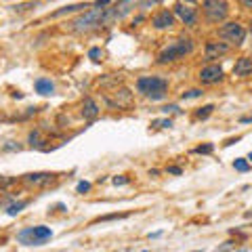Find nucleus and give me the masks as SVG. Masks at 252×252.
Here are the masks:
<instances>
[{"label": "nucleus", "instance_id": "obj_1", "mask_svg": "<svg viewBox=\"0 0 252 252\" xmlns=\"http://www.w3.org/2000/svg\"><path fill=\"white\" fill-rule=\"evenodd\" d=\"M105 9H101V6H91L89 11H84L82 15H78L76 19H72L69 23H65L69 32H74V34H91V32L99 30V28H105Z\"/></svg>", "mask_w": 252, "mask_h": 252}, {"label": "nucleus", "instance_id": "obj_2", "mask_svg": "<svg viewBox=\"0 0 252 252\" xmlns=\"http://www.w3.org/2000/svg\"><path fill=\"white\" fill-rule=\"evenodd\" d=\"M195 49V44L191 38H177V40H172L170 44H166L164 49L158 53V57H156V63L158 65H168V63H175L179 59H183L187 57V55H191Z\"/></svg>", "mask_w": 252, "mask_h": 252}, {"label": "nucleus", "instance_id": "obj_3", "mask_svg": "<svg viewBox=\"0 0 252 252\" xmlns=\"http://www.w3.org/2000/svg\"><path fill=\"white\" fill-rule=\"evenodd\" d=\"M137 91L149 101H162L168 94V80L162 76H141L137 80Z\"/></svg>", "mask_w": 252, "mask_h": 252}, {"label": "nucleus", "instance_id": "obj_4", "mask_svg": "<svg viewBox=\"0 0 252 252\" xmlns=\"http://www.w3.org/2000/svg\"><path fill=\"white\" fill-rule=\"evenodd\" d=\"M53 238V229L44 225H36V227H26L17 233V242L23 246H42Z\"/></svg>", "mask_w": 252, "mask_h": 252}, {"label": "nucleus", "instance_id": "obj_5", "mask_svg": "<svg viewBox=\"0 0 252 252\" xmlns=\"http://www.w3.org/2000/svg\"><path fill=\"white\" fill-rule=\"evenodd\" d=\"M202 15L208 23H223L229 17V2L227 0H204Z\"/></svg>", "mask_w": 252, "mask_h": 252}, {"label": "nucleus", "instance_id": "obj_6", "mask_svg": "<svg viewBox=\"0 0 252 252\" xmlns=\"http://www.w3.org/2000/svg\"><path fill=\"white\" fill-rule=\"evenodd\" d=\"M217 34H219L220 40L229 42L231 46H242L244 40H246V34H248V32H246V28H244L242 23H238V21H225L223 26L217 30Z\"/></svg>", "mask_w": 252, "mask_h": 252}, {"label": "nucleus", "instance_id": "obj_7", "mask_svg": "<svg viewBox=\"0 0 252 252\" xmlns=\"http://www.w3.org/2000/svg\"><path fill=\"white\" fill-rule=\"evenodd\" d=\"M103 101L109 109H128V107H132V103H135V97H132V93L128 89H124V86L118 89L116 86L114 91L103 94Z\"/></svg>", "mask_w": 252, "mask_h": 252}, {"label": "nucleus", "instance_id": "obj_8", "mask_svg": "<svg viewBox=\"0 0 252 252\" xmlns=\"http://www.w3.org/2000/svg\"><path fill=\"white\" fill-rule=\"evenodd\" d=\"M172 13H175V17H179L187 28L198 26V9H195L193 0H179L175 4V9H172Z\"/></svg>", "mask_w": 252, "mask_h": 252}, {"label": "nucleus", "instance_id": "obj_9", "mask_svg": "<svg viewBox=\"0 0 252 252\" xmlns=\"http://www.w3.org/2000/svg\"><path fill=\"white\" fill-rule=\"evenodd\" d=\"M223 78H225V72H223V67H220L219 63H208V65L202 67L200 74H198V80L202 84H206V86L223 82Z\"/></svg>", "mask_w": 252, "mask_h": 252}, {"label": "nucleus", "instance_id": "obj_10", "mask_svg": "<svg viewBox=\"0 0 252 252\" xmlns=\"http://www.w3.org/2000/svg\"><path fill=\"white\" fill-rule=\"evenodd\" d=\"M55 177H57L55 172H30V175H23L21 181L28 187H46L49 183H53Z\"/></svg>", "mask_w": 252, "mask_h": 252}, {"label": "nucleus", "instance_id": "obj_11", "mask_svg": "<svg viewBox=\"0 0 252 252\" xmlns=\"http://www.w3.org/2000/svg\"><path fill=\"white\" fill-rule=\"evenodd\" d=\"M152 26L156 30H170L175 26V13L170 9H160L154 17H152Z\"/></svg>", "mask_w": 252, "mask_h": 252}, {"label": "nucleus", "instance_id": "obj_12", "mask_svg": "<svg viewBox=\"0 0 252 252\" xmlns=\"http://www.w3.org/2000/svg\"><path fill=\"white\" fill-rule=\"evenodd\" d=\"M229 53V44L225 42H215V40H208L206 46H204V59L206 61H215L219 57Z\"/></svg>", "mask_w": 252, "mask_h": 252}, {"label": "nucleus", "instance_id": "obj_13", "mask_svg": "<svg viewBox=\"0 0 252 252\" xmlns=\"http://www.w3.org/2000/svg\"><path fill=\"white\" fill-rule=\"evenodd\" d=\"M233 76L235 78H248L252 76V59L250 57H240L233 65Z\"/></svg>", "mask_w": 252, "mask_h": 252}, {"label": "nucleus", "instance_id": "obj_14", "mask_svg": "<svg viewBox=\"0 0 252 252\" xmlns=\"http://www.w3.org/2000/svg\"><path fill=\"white\" fill-rule=\"evenodd\" d=\"M99 105H97V101H94L93 97H84L82 101V118L84 120H94V118L99 116Z\"/></svg>", "mask_w": 252, "mask_h": 252}, {"label": "nucleus", "instance_id": "obj_15", "mask_svg": "<svg viewBox=\"0 0 252 252\" xmlns=\"http://www.w3.org/2000/svg\"><path fill=\"white\" fill-rule=\"evenodd\" d=\"M34 89L38 94H42V97H51V94H55V82L51 78H38L34 82Z\"/></svg>", "mask_w": 252, "mask_h": 252}, {"label": "nucleus", "instance_id": "obj_16", "mask_svg": "<svg viewBox=\"0 0 252 252\" xmlns=\"http://www.w3.org/2000/svg\"><path fill=\"white\" fill-rule=\"evenodd\" d=\"M93 2H78V4H67V6H63V9L59 11H55L51 17L53 19H57V17H63V15H69V13H78V11H86V9H91Z\"/></svg>", "mask_w": 252, "mask_h": 252}, {"label": "nucleus", "instance_id": "obj_17", "mask_svg": "<svg viewBox=\"0 0 252 252\" xmlns=\"http://www.w3.org/2000/svg\"><path fill=\"white\" fill-rule=\"evenodd\" d=\"M212 112H215V105H204V107H198V109H195V114H193V118H195V120H206V118L212 114Z\"/></svg>", "mask_w": 252, "mask_h": 252}, {"label": "nucleus", "instance_id": "obj_18", "mask_svg": "<svg viewBox=\"0 0 252 252\" xmlns=\"http://www.w3.org/2000/svg\"><path fill=\"white\" fill-rule=\"evenodd\" d=\"M26 206H28V200H21V202H17V204H11V206L6 208V215H9V217H17Z\"/></svg>", "mask_w": 252, "mask_h": 252}, {"label": "nucleus", "instance_id": "obj_19", "mask_svg": "<svg viewBox=\"0 0 252 252\" xmlns=\"http://www.w3.org/2000/svg\"><path fill=\"white\" fill-rule=\"evenodd\" d=\"M233 168L238 170V172H246V170H250L248 158H235V160H233Z\"/></svg>", "mask_w": 252, "mask_h": 252}, {"label": "nucleus", "instance_id": "obj_20", "mask_svg": "<svg viewBox=\"0 0 252 252\" xmlns=\"http://www.w3.org/2000/svg\"><path fill=\"white\" fill-rule=\"evenodd\" d=\"M152 128H170L172 126V120L170 118H162V120H152Z\"/></svg>", "mask_w": 252, "mask_h": 252}, {"label": "nucleus", "instance_id": "obj_21", "mask_svg": "<svg viewBox=\"0 0 252 252\" xmlns=\"http://www.w3.org/2000/svg\"><path fill=\"white\" fill-rule=\"evenodd\" d=\"M89 59L94 61V63H99L101 59H103V51H101L99 46H93V49L89 51Z\"/></svg>", "mask_w": 252, "mask_h": 252}, {"label": "nucleus", "instance_id": "obj_22", "mask_svg": "<svg viewBox=\"0 0 252 252\" xmlns=\"http://www.w3.org/2000/svg\"><path fill=\"white\" fill-rule=\"evenodd\" d=\"M122 80H124V78L120 76V78H116V76H107V78H101V80H99V84L101 86H109V84H122Z\"/></svg>", "mask_w": 252, "mask_h": 252}, {"label": "nucleus", "instance_id": "obj_23", "mask_svg": "<svg viewBox=\"0 0 252 252\" xmlns=\"http://www.w3.org/2000/svg\"><path fill=\"white\" fill-rule=\"evenodd\" d=\"M202 94H204L202 89H189V91H185L183 94H181V99H198V97H202Z\"/></svg>", "mask_w": 252, "mask_h": 252}, {"label": "nucleus", "instance_id": "obj_24", "mask_svg": "<svg viewBox=\"0 0 252 252\" xmlns=\"http://www.w3.org/2000/svg\"><path fill=\"white\" fill-rule=\"evenodd\" d=\"M30 145L32 147H40V130H32L30 132Z\"/></svg>", "mask_w": 252, "mask_h": 252}, {"label": "nucleus", "instance_id": "obj_25", "mask_svg": "<svg viewBox=\"0 0 252 252\" xmlns=\"http://www.w3.org/2000/svg\"><path fill=\"white\" fill-rule=\"evenodd\" d=\"M193 152H195V154H212V152H215V145H212V143H206V145L195 147Z\"/></svg>", "mask_w": 252, "mask_h": 252}, {"label": "nucleus", "instance_id": "obj_26", "mask_svg": "<svg viewBox=\"0 0 252 252\" xmlns=\"http://www.w3.org/2000/svg\"><path fill=\"white\" fill-rule=\"evenodd\" d=\"M76 191H78V193H86V191H91V183H89V181H80V183L76 185Z\"/></svg>", "mask_w": 252, "mask_h": 252}, {"label": "nucleus", "instance_id": "obj_27", "mask_svg": "<svg viewBox=\"0 0 252 252\" xmlns=\"http://www.w3.org/2000/svg\"><path fill=\"white\" fill-rule=\"evenodd\" d=\"M128 215H107V217H101V219H97L94 223H101V220H114V219H126Z\"/></svg>", "mask_w": 252, "mask_h": 252}, {"label": "nucleus", "instance_id": "obj_28", "mask_svg": "<svg viewBox=\"0 0 252 252\" xmlns=\"http://www.w3.org/2000/svg\"><path fill=\"white\" fill-rule=\"evenodd\" d=\"M112 183L114 185H126V183H128V177H114Z\"/></svg>", "mask_w": 252, "mask_h": 252}, {"label": "nucleus", "instance_id": "obj_29", "mask_svg": "<svg viewBox=\"0 0 252 252\" xmlns=\"http://www.w3.org/2000/svg\"><path fill=\"white\" fill-rule=\"evenodd\" d=\"M166 172H168V175H183V168H181V166H168Z\"/></svg>", "mask_w": 252, "mask_h": 252}, {"label": "nucleus", "instance_id": "obj_30", "mask_svg": "<svg viewBox=\"0 0 252 252\" xmlns=\"http://www.w3.org/2000/svg\"><path fill=\"white\" fill-rule=\"evenodd\" d=\"M233 246H235V242H233V240H229V242H225V246H223V248H217L215 252H227V250L233 248Z\"/></svg>", "mask_w": 252, "mask_h": 252}, {"label": "nucleus", "instance_id": "obj_31", "mask_svg": "<svg viewBox=\"0 0 252 252\" xmlns=\"http://www.w3.org/2000/svg\"><path fill=\"white\" fill-rule=\"evenodd\" d=\"M238 2L242 4V9H246V11H252V0H238Z\"/></svg>", "mask_w": 252, "mask_h": 252}, {"label": "nucleus", "instance_id": "obj_32", "mask_svg": "<svg viewBox=\"0 0 252 252\" xmlns=\"http://www.w3.org/2000/svg\"><path fill=\"white\" fill-rule=\"evenodd\" d=\"M162 231H156V233H149V240H156V238H160Z\"/></svg>", "mask_w": 252, "mask_h": 252}, {"label": "nucleus", "instance_id": "obj_33", "mask_svg": "<svg viewBox=\"0 0 252 252\" xmlns=\"http://www.w3.org/2000/svg\"><path fill=\"white\" fill-rule=\"evenodd\" d=\"M240 122H242V124H248V122H252V116H248V118H240Z\"/></svg>", "mask_w": 252, "mask_h": 252}, {"label": "nucleus", "instance_id": "obj_34", "mask_svg": "<svg viewBox=\"0 0 252 252\" xmlns=\"http://www.w3.org/2000/svg\"><path fill=\"white\" fill-rule=\"evenodd\" d=\"M149 175H152V177H158V175H160V170L154 168V170H149Z\"/></svg>", "mask_w": 252, "mask_h": 252}, {"label": "nucleus", "instance_id": "obj_35", "mask_svg": "<svg viewBox=\"0 0 252 252\" xmlns=\"http://www.w3.org/2000/svg\"><path fill=\"white\" fill-rule=\"evenodd\" d=\"M248 162H250V164H252V152H250V154H248Z\"/></svg>", "mask_w": 252, "mask_h": 252}, {"label": "nucleus", "instance_id": "obj_36", "mask_svg": "<svg viewBox=\"0 0 252 252\" xmlns=\"http://www.w3.org/2000/svg\"><path fill=\"white\" fill-rule=\"evenodd\" d=\"M193 252H198V250H193Z\"/></svg>", "mask_w": 252, "mask_h": 252}]
</instances>
